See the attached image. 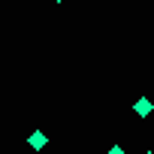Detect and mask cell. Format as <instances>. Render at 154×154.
Here are the masks:
<instances>
[{"label":"cell","instance_id":"6da1fadb","mask_svg":"<svg viewBox=\"0 0 154 154\" xmlns=\"http://www.w3.org/2000/svg\"><path fill=\"white\" fill-rule=\"evenodd\" d=\"M133 109H136V115H142V118H145V115H151V109H154V103H151V100H145V97H142V100H139V103H136V106H133Z\"/></svg>","mask_w":154,"mask_h":154},{"label":"cell","instance_id":"7a4b0ae2","mask_svg":"<svg viewBox=\"0 0 154 154\" xmlns=\"http://www.w3.org/2000/svg\"><path fill=\"white\" fill-rule=\"evenodd\" d=\"M45 142H48V139H45V133H33V136H30V145H33V148H42Z\"/></svg>","mask_w":154,"mask_h":154},{"label":"cell","instance_id":"277c9868","mask_svg":"<svg viewBox=\"0 0 154 154\" xmlns=\"http://www.w3.org/2000/svg\"><path fill=\"white\" fill-rule=\"evenodd\" d=\"M148 154H151V151H148Z\"/></svg>","mask_w":154,"mask_h":154},{"label":"cell","instance_id":"3957f363","mask_svg":"<svg viewBox=\"0 0 154 154\" xmlns=\"http://www.w3.org/2000/svg\"><path fill=\"white\" fill-rule=\"evenodd\" d=\"M109 154H124V151H121V148H112V151H109Z\"/></svg>","mask_w":154,"mask_h":154}]
</instances>
